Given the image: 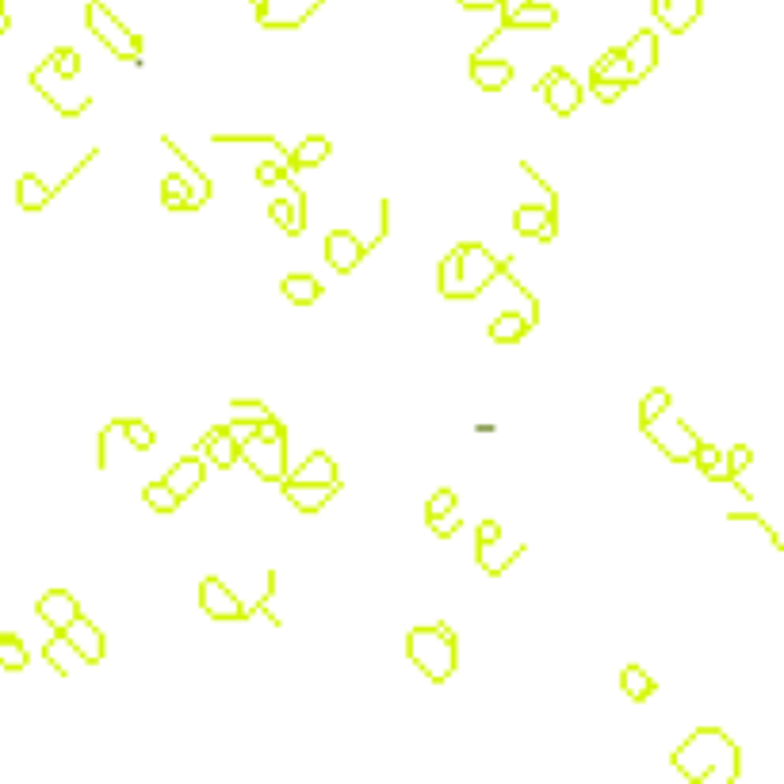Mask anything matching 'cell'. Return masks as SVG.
I'll use <instances>...</instances> for the list:
<instances>
[{
  "label": "cell",
  "mask_w": 784,
  "mask_h": 784,
  "mask_svg": "<svg viewBox=\"0 0 784 784\" xmlns=\"http://www.w3.org/2000/svg\"><path fill=\"white\" fill-rule=\"evenodd\" d=\"M249 4H253V8H257V4H261V0H249Z\"/></svg>",
  "instance_id": "48"
},
{
  "label": "cell",
  "mask_w": 784,
  "mask_h": 784,
  "mask_svg": "<svg viewBox=\"0 0 784 784\" xmlns=\"http://www.w3.org/2000/svg\"><path fill=\"white\" fill-rule=\"evenodd\" d=\"M662 410H670V391H666V387H654V391L639 402V425L651 421V417H658Z\"/></svg>",
  "instance_id": "40"
},
{
  "label": "cell",
  "mask_w": 784,
  "mask_h": 784,
  "mask_svg": "<svg viewBox=\"0 0 784 784\" xmlns=\"http://www.w3.org/2000/svg\"><path fill=\"white\" fill-rule=\"evenodd\" d=\"M620 689H624V697L628 700H651L658 693V685H654V677L643 670V666H624L620 670Z\"/></svg>",
  "instance_id": "31"
},
{
  "label": "cell",
  "mask_w": 784,
  "mask_h": 784,
  "mask_svg": "<svg viewBox=\"0 0 784 784\" xmlns=\"http://www.w3.org/2000/svg\"><path fill=\"white\" fill-rule=\"evenodd\" d=\"M142 501L150 505L153 513H176V509H180V498H176L173 490H169V486H165L161 479L146 482V486H142Z\"/></svg>",
  "instance_id": "34"
},
{
  "label": "cell",
  "mask_w": 784,
  "mask_h": 784,
  "mask_svg": "<svg viewBox=\"0 0 784 784\" xmlns=\"http://www.w3.org/2000/svg\"><path fill=\"white\" fill-rule=\"evenodd\" d=\"M203 479H207V463L199 459V452H192V456L176 459L173 467L165 471V479H161V482L173 490L176 498L184 501V498H192L199 486H203Z\"/></svg>",
  "instance_id": "17"
},
{
  "label": "cell",
  "mask_w": 784,
  "mask_h": 784,
  "mask_svg": "<svg viewBox=\"0 0 784 784\" xmlns=\"http://www.w3.org/2000/svg\"><path fill=\"white\" fill-rule=\"evenodd\" d=\"M528 318L524 314H517V310H505V314H498L494 318V326H490V337L498 341V345H517V341H524L528 337Z\"/></svg>",
  "instance_id": "30"
},
{
  "label": "cell",
  "mask_w": 784,
  "mask_h": 784,
  "mask_svg": "<svg viewBox=\"0 0 784 784\" xmlns=\"http://www.w3.org/2000/svg\"><path fill=\"white\" fill-rule=\"evenodd\" d=\"M406 658L414 662L433 685H444L459 666V643L448 624H429L406 635Z\"/></svg>",
  "instance_id": "3"
},
{
  "label": "cell",
  "mask_w": 784,
  "mask_h": 784,
  "mask_svg": "<svg viewBox=\"0 0 784 784\" xmlns=\"http://www.w3.org/2000/svg\"><path fill=\"white\" fill-rule=\"evenodd\" d=\"M517 555H524V544L517 540V544H505V532H501L498 521H482L479 524V547H475V559H479V567L486 570V574H494V578H501L505 570L513 567V559Z\"/></svg>",
  "instance_id": "8"
},
{
  "label": "cell",
  "mask_w": 784,
  "mask_h": 784,
  "mask_svg": "<svg viewBox=\"0 0 784 784\" xmlns=\"http://www.w3.org/2000/svg\"><path fill=\"white\" fill-rule=\"evenodd\" d=\"M241 459L253 467V475L264 482L287 479V429L280 417H264L257 421V433L241 440Z\"/></svg>",
  "instance_id": "4"
},
{
  "label": "cell",
  "mask_w": 784,
  "mask_h": 784,
  "mask_svg": "<svg viewBox=\"0 0 784 784\" xmlns=\"http://www.w3.org/2000/svg\"><path fill=\"white\" fill-rule=\"evenodd\" d=\"M624 62L635 73V81H647L654 69H658V35L654 31H635L628 46H620Z\"/></svg>",
  "instance_id": "16"
},
{
  "label": "cell",
  "mask_w": 784,
  "mask_h": 784,
  "mask_svg": "<svg viewBox=\"0 0 784 784\" xmlns=\"http://www.w3.org/2000/svg\"><path fill=\"white\" fill-rule=\"evenodd\" d=\"M643 433L651 436V444L666 459H674V463H693V452H697L700 436L693 433L681 417L670 414V410H662L658 417L643 421Z\"/></svg>",
  "instance_id": "7"
},
{
  "label": "cell",
  "mask_w": 784,
  "mask_h": 784,
  "mask_svg": "<svg viewBox=\"0 0 784 784\" xmlns=\"http://www.w3.org/2000/svg\"><path fill=\"white\" fill-rule=\"evenodd\" d=\"M8 27H12V20H8V12H4V8H0V35H4V31H8Z\"/></svg>",
  "instance_id": "47"
},
{
  "label": "cell",
  "mask_w": 784,
  "mask_h": 784,
  "mask_svg": "<svg viewBox=\"0 0 784 784\" xmlns=\"http://www.w3.org/2000/svg\"><path fill=\"white\" fill-rule=\"evenodd\" d=\"M264 417H272V410L257 402V398H238V402H230V421H264Z\"/></svg>",
  "instance_id": "39"
},
{
  "label": "cell",
  "mask_w": 784,
  "mask_h": 784,
  "mask_svg": "<svg viewBox=\"0 0 784 784\" xmlns=\"http://www.w3.org/2000/svg\"><path fill=\"white\" fill-rule=\"evenodd\" d=\"M459 501H456V490H448V486H444V490H436L433 498H429V505H425V521H429V517H440V513H448V509H456Z\"/></svg>",
  "instance_id": "44"
},
{
  "label": "cell",
  "mask_w": 784,
  "mask_h": 784,
  "mask_svg": "<svg viewBox=\"0 0 784 784\" xmlns=\"http://www.w3.org/2000/svg\"><path fill=\"white\" fill-rule=\"evenodd\" d=\"M364 253H368V245L356 241V234H349V230H333L326 238V261L337 272H352L356 264L364 261Z\"/></svg>",
  "instance_id": "19"
},
{
  "label": "cell",
  "mask_w": 784,
  "mask_h": 784,
  "mask_svg": "<svg viewBox=\"0 0 784 784\" xmlns=\"http://www.w3.org/2000/svg\"><path fill=\"white\" fill-rule=\"evenodd\" d=\"M199 609L207 612L211 620H245V605L238 601V593L226 586L222 578L207 574L199 582Z\"/></svg>",
  "instance_id": "12"
},
{
  "label": "cell",
  "mask_w": 784,
  "mask_h": 784,
  "mask_svg": "<svg viewBox=\"0 0 784 784\" xmlns=\"http://www.w3.org/2000/svg\"><path fill=\"white\" fill-rule=\"evenodd\" d=\"M329 138L326 134H310V138H303L299 146H295V153H291V169H318L322 161L329 157Z\"/></svg>",
  "instance_id": "29"
},
{
  "label": "cell",
  "mask_w": 784,
  "mask_h": 784,
  "mask_svg": "<svg viewBox=\"0 0 784 784\" xmlns=\"http://www.w3.org/2000/svg\"><path fill=\"white\" fill-rule=\"evenodd\" d=\"M268 218H272L284 234L295 238V211H291V199H272V203H268Z\"/></svg>",
  "instance_id": "41"
},
{
  "label": "cell",
  "mask_w": 784,
  "mask_h": 784,
  "mask_svg": "<svg viewBox=\"0 0 784 784\" xmlns=\"http://www.w3.org/2000/svg\"><path fill=\"white\" fill-rule=\"evenodd\" d=\"M429 528H433L436 536H456L459 528H463V513H459V505L456 509H448V513H440V517H429Z\"/></svg>",
  "instance_id": "42"
},
{
  "label": "cell",
  "mask_w": 784,
  "mask_h": 784,
  "mask_svg": "<svg viewBox=\"0 0 784 784\" xmlns=\"http://www.w3.org/2000/svg\"><path fill=\"white\" fill-rule=\"evenodd\" d=\"M589 92L601 100V104H616L620 96H624V85H616V81H597V77H589Z\"/></svg>",
  "instance_id": "45"
},
{
  "label": "cell",
  "mask_w": 784,
  "mask_h": 784,
  "mask_svg": "<svg viewBox=\"0 0 784 784\" xmlns=\"http://www.w3.org/2000/svg\"><path fill=\"white\" fill-rule=\"evenodd\" d=\"M287 482H318V486H341V471H337V463L333 456L326 452H310V456L287 475Z\"/></svg>",
  "instance_id": "22"
},
{
  "label": "cell",
  "mask_w": 784,
  "mask_h": 784,
  "mask_svg": "<svg viewBox=\"0 0 784 784\" xmlns=\"http://www.w3.org/2000/svg\"><path fill=\"white\" fill-rule=\"evenodd\" d=\"M555 23H559V8H555V4H536V0H528V4H524V8H517L509 20H501L498 31H494V35L482 43V50L494 43L501 31H509V27H513V31H532V27H536V31H547V27H555Z\"/></svg>",
  "instance_id": "15"
},
{
  "label": "cell",
  "mask_w": 784,
  "mask_h": 784,
  "mask_svg": "<svg viewBox=\"0 0 784 784\" xmlns=\"http://www.w3.org/2000/svg\"><path fill=\"white\" fill-rule=\"evenodd\" d=\"M589 77H597V81H616V85H624V88L639 85V81H635V73L628 69V62H624V54H620V46L605 50V54L593 62Z\"/></svg>",
  "instance_id": "25"
},
{
  "label": "cell",
  "mask_w": 784,
  "mask_h": 784,
  "mask_svg": "<svg viewBox=\"0 0 784 784\" xmlns=\"http://www.w3.org/2000/svg\"><path fill=\"white\" fill-rule=\"evenodd\" d=\"M43 658L62 677L77 674V666H85V662H81V654H77V647H73V643H69L62 632H54V639H46V643H43Z\"/></svg>",
  "instance_id": "26"
},
{
  "label": "cell",
  "mask_w": 784,
  "mask_h": 784,
  "mask_svg": "<svg viewBox=\"0 0 784 784\" xmlns=\"http://www.w3.org/2000/svg\"><path fill=\"white\" fill-rule=\"evenodd\" d=\"M46 58H50V66H54V73H58V77L77 81V73H81V54H77L73 46H58V50H50Z\"/></svg>",
  "instance_id": "37"
},
{
  "label": "cell",
  "mask_w": 784,
  "mask_h": 784,
  "mask_svg": "<svg viewBox=\"0 0 784 784\" xmlns=\"http://www.w3.org/2000/svg\"><path fill=\"white\" fill-rule=\"evenodd\" d=\"M524 173L532 176L540 188L547 192V203L544 207H536V203H524V207H517L513 211V230L521 234V238H536V241H555V234H559V192L547 184L544 176L536 173L528 161H524Z\"/></svg>",
  "instance_id": "6"
},
{
  "label": "cell",
  "mask_w": 784,
  "mask_h": 784,
  "mask_svg": "<svg viewBox=\"0 0 784 784\" xmlns=\"http://www.w3.org/2000/svg\"><path fill=\"white\" fill-rule=\"evenodd\" d=\"M0 8H4V0H0Z\"/></svg>",
  "instance_id": "49"
},
{
  "label": "cell",
  "mask_w": 784,
  "mask_h": 784,
  "mask_svg": "<svg viewBox=\"0 0 784 784\" xmlns=\"http://www.w3.org/2000/svg\"><path fill=\"white\" fill-rule=\"evenodd\" d=\"M326 0H261L257 4V23L268 31H291L303 27Z\"/></svg>",
  "instance_id": "10"
},
{
  "label": "cell",
  "mask_w": 784,
  "mask_h": 784,
  "mask_svg": "<svg viewBox=\"0 0 784 784\" xmlns=\"http://www.w3.org/2000/svg\"><path fill=\"white\" fill-rule=\"evenodd\" d=\"M165 150L176 153V157H180V165H184V173H188V188H192V199H188V211H196V207H203V203L211 199V192H215V188H211V176L203 173V169H199L196 161H192L188 153L180 150L176 142H169V138H165Z\"/></svg>",
  "instance_id": "24"
},
{
  "label": "cell",
  "mask_w": 784,
  "mask_h": 784,
  "mask_svg": "<svg viewBox=\"0 0 784 784\" xmlns=\"http://www.w3.org/2000/svg\"><path fill=\"white\" fill-rule=\"evenodd\" d=\"M651 8L670 35H685V31L700 20L704 0H651Z\"/></svg>",
  "instance_id": "18"
},
{
  "label": "cell",
  "mask_w": 784,
  "mask_h": 784,
  "mask_svg": "<svg viewBox=\"0 0 784 784\" xmlns=\"http://www.w3.org/2000/svg\"><path fill=\"white\" fill-rule=\"evenodd\" d=\"M674 769L700 784H735L742 777V754L719 727H697L674 750Z\"/></svg>",
  "instance_id": "1"
},
{
  "label": "cell",
  "mask_w": 784,
  "mask_h": 784,
  "mask_svg": "<svg viewBox=\"0 0 784 784\" xmlns=\"http://www.w3.org/2000/svg\"><path fill=\"white\" fill-rule=\"evenodd\" d=\"M471 81H475L482 92H501V88L513 81V66H509V62H498V58H482V54H475V58H471Z\"/></svg>",
  "instance_id": "23"
},
{
  "label": "cell",
  "mask_w": 784,
  "mask_h": 784,
  "mask_svg": "<svg viewBox=\"0 0 784 784\" xmlns=\"http://www.w3.org/2000/svg\"><path fill=\"white\" fill-rule=\"evenodd\" d=\"M284 486V498L291 501V509H299V513H318V509H326L329 498L341 490V486H318V482H280Z\"/></svg>",
  "instance_id": "20"
},
{
  "label": "cell",
  "mask_w": 784,
  "mask_h": 784,
  "mask_svg": "<svg viewBox=\"0 0 784 784\" xmlns=\"http://www.w3.org/2000/svg\"><path fill=\"white\" fill-rule=\"evenodd\" d=\"M62 635H66L69 643L77 647V654H81V662H85V666H100V662H104V654H108V639H104V632L88 620L85 612H77V620H73Z\"/></svg>",
  "instance_id": "13"
},
{
  "label": "cell",
  "mask_w": 784,
  "mask_h": 784,
  "mask_svg": "<svg viewBox=\"0 0 784 784\" xmlns=\"http://www.w3.org/2000/svg\"><path fill=\"white\" fill-rule=\"evenodd\" d=\"M196 452H207V459H211L215 467L230 471V467H234V463L241 459V444L230 433H226V425H218V429H211V433L199 440Z\"/></svg>",
  "instance_id": "21"
},
{
  "label": "cell",
  "mask_w": 784,
  "mask_h": 784,
  "mask_svg": "<svg viewBox=\"0 0 784 784\" xmlns=\"http://www.w3.org/2000/svg\"><path fill=\"white\" fill-rule=\"evenodd\" d=\"M536 92L544 96V104L555 115H574V111L582 108V100H586V88H582V81H574L570 77V69H563V66H555V69H547L544 73V81L536 85Z\"/></svg>",
  "instance_id": "9"
},
{
  "label": "cell",
  "mask_w": 784,
  "mask_h": 784,
  "mask_svg": "<svg viewBox=\"0 0 784 784\" xmlns=\"http://www.w3.org/2000/svg\"><path fill=\"white\" fill-rule=\"evenodd\" d=\"M280 291L287 295V303H295V306H310L326 295V287L318 284V276H306V272H291V276H284Z\"/></svg>",
  "instance_id": "28"
},
{
  "label": "cell",
  "mask_w": 784,
  "mask_h": 784,
  "mask_svg": "<svg viewBox=\"0 0 784 784\" xmlns=\"http://www.w3.org/2000/svg\"><path fill=\"white\" fill-rule=\"evenodd\" d=\"M188 199H192V188H188V176H165L161 180V203L169 207V211H188Z\"/></svg>",
  "instance_id": "32"
},
{
  "label": "cell",
  "mask_w": 784,
  "mask_h": 784,
  "mask_svg": "<svg viewBox=\"0 0 784 784\" xmlns=\"http://www.w3.org/2000/svg\"><path fill=\"white\" fill-rule=\"evenodd\" d=\"M0 666H4V670H16V674L27 666V647H23L20 635H12V632L0 635Z\"/></svg>",
  "instance_id": "35"
},
{
  "label": "cell",
  "mask_w": 784,
  "mask_h": 784,
  "mask_svg": "<svg viewBox=\"0 0 784 784\" xmlns=\"http://www.w3.org/2000/svg\"><path fill=\"white\" fill-rule=\"evenodd\" d=\"M50 199H54V188L46 184L43 176L23 173L20 180H16V203H20L23 211H43Z\"/></svg>",
  "instance_id": "27"
},
{
  "label": "cell",
  "mask_w": 784,
  "mask_h": 784,
  "mask_svg": "<svg viewBox=\"0 0 784 784\" xmlns=\"http://www.w3.org/2000/svg\"><path fill=\"white\" fill-rule=\"evenodd\" d=\"M501 264L486 245L479 241H463L456 245L444 261H440V272H436V291L444 299H475L486 287L494 284L501 276Z\"/></svg>",
  "instance_id": "2"
},
{
  "label": "cell",
  "mask_w": 784,
  "mask_h": 784,
  "mask_svg": "<svg viewBox=\"0 0 784 784\" xmlns=\"http://www.w3.org/2000/svg\"><path fill=\"white\" fill-rule=\"evenodd\" d=\"M35 612H39V620H43L50 632H66L69 624L77 620L81 605H77V597L69 589H46L43 597H39V605H35Z\"/></svg>",
  "instance_id": "14"
},
{
  "label": "cell",
  "mask_w": 784,
  "mask_h": 784,
  "mask_svg": "<svg viewBox=\"0 0 784 784\" xmlns=\"http://www.w3.org/2000/svg\"><path fill=\"white\" fill-rule=\"evenodd\" d=\"M85 23H88V31H92V35H96L100 43L108 46L115 58H123V62H134V66H142V35H134L131 27L119 20V16L111 12L104 0H88Z\"/></svg>",
  "instance_id": "5"
},
{
  "label": "cell",
  "mask_w": 784,
  "mask_h": 784,
  "mask_svg": "<svg viewBox=\"0 0 784 784\" xmlns=\"http://www.w3.org/2000/svg\"><path fill=\"white\" fill-rule=\"evenodd\" d=\"M253 176H257V184H284V176H291V169H287L284 161H261L257 169H253Z\"/></svg>",
  "instance_id": "43"
},
{
  "label": "cell",
  "mask_w": 784,
  "mask_h": 784,
  "mask_svg": "<svg viewBox=\"0 0 784 784\" xmlns=\"http://www.w3.org/2000/svg\"><path fill=\"white\" fill-rule=\"evenodd\" d=\"M750 463H754V452H750L746 444H735V448L727 452V459H723V471H727V479L723 482H739L742 486V471H746ZM742 494H746V490H742Z\"/></svg>",
  "instance_id": "38"
},
{
  "label": "cell",
  "mask_w": 784,
  "mask_h": 784,
  "mask_svg": "<svg viewBox=\"0 0 784 784\" xmlns=\"http://www.w3.org/2000/svg\"><path fill=\"white\" fill-rule=\"evenodd\" d=\"M31 85L39 88V92L46 96V104H50L54 111H62L66 119H77L81 111L92 108V96H81V100H66V96H62V88L73 85V81L58 77V73H54V66H50V58L31 69Z\"/></svg>",
  "instance_id": "11"
},
{
  "label": "cell",
  "mask_w": 784,
  "mask_h": 784,
  "mask_svg": "<svg viewBox=\"0 0 784 784\" xmlns=\"http://www.w3.org/2000/svg\"><path fill=\"white\" fill-rule=\"evenodd\" d=\"M119 429L127 433L131 448H138V452H150L153 444H157V433H153L142 417H123V421H119Z\"/></svg>",
  "instance_id": "36"
},
{
  "label": "cell",
  "mask_w": 784,
  "mask_h": 784,
  "mask_svg": "<svg viewBox=\"0 0 784 784\" xmlns=\"http://www.w3.org/2000/svg\"><path fill=\"white\" fill-rule=\"evenodd\" d=\"M693 463L700 467V475H704V479H712V482L727 479V471H723V452H719L716 444H704V440H700L697 452H693Z\"/></svg>",
  "instance_id": "33"
},
{
  "label": "cell",
  "mask_w": 784,
  "mask_h": 784,
  "mask_svg": "<svg viewBox=\"0 0 784 784\" xmlns=\"http://www.w3.org/2000/svg\"><path fill=\"white\" fill-rule=\"evenodd\" d=\"M463 8H475V12H482V8H498V0H459Z\"/></svg>",
  "instance_id": "46"
}]
</instances>
